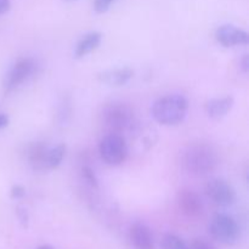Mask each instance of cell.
Returning <instances> with one entry per match:
<instances>
[{
  "label": "cell",
  "mask_w": 249,
  "mask_h": 249,
  "mask_svg": "<svg viewBox=\"0 0 249 249\" xmlns=\"http://www.w3.org/2000/svg\"><path fill=\"white\" fill-rule=\"evenodd\" d=\"M181 162L182 167L189 174L194 177H203L215 169L219 158L212 146L196 143L185 150Z\"/></svg>",
  "instance_id": "obj_1"
},
{
  "label": "cell",
  "mask_w": 249,
  "mask_h": 249,
  "mask_svg": "<svg viewBox=\"0 0 249 249\" xmlns=\"http://www.w3.org/2000/svg\"><path fill=\"white\" fill-rule=\"evenodd\" d=\"M189 101L182 95H168L152 105L151 113L157 123L163 125H178L186 118Z\"/></svg>",
  "instance_id": "obj_2"
},
{
  "label": "cell",
  "mask_w": 249,
  "mask_h": 249,
  "mask_svg": "<svg viewBox=\"0 0 249 249\" xmlns=\"http://www.w3.org/2000/svg\"><path fill=\"white\" fill-rule=\"evenodd\" d=\"M209 233L214 240L224 245H233L238 241L241 229L237 221L228 214L219 213L212 218L208 225Z\"/></svg>",
  "instance_id": "obj_3"
},
{
  "label": "cell",
  "mask_w": 249,
  "mask_h": 249,
  "mask_svg": "<svg viewBox=\"0 0 249 249\" xmlns=\"http://www.w3.org/2000/svg\"><path fill=\"white\" fill-rule=\"evenodd\" d=\"M102 124L109 133L121 134L122 131L130 129L134 124V114L128 106L123 104L107 105L101 114Z\"/></svg>",
  "instance_id": "obj_4"
},
{
  "label": "cell",
  "mask_w": 249,
  "mask_h": 249,
  "mask_svg": "<svg viewBox=\"0 0 249 249\" xmlns=\"http://www.w3.org/2000/svg\"><path fill=\"white\" fill-rule=\"evenodd\" d=\"M99 152L104 162L108 165H119L128 157V145L121 134L109 133L101 139Z\"/></svg>",
  "instance_id": "obj_5"
},
{
  "label": "cell",
  "mask_w": 249,
  "mask_h": 249,
  "mask_svg": "<svg viewBox=\"0 0 249 249\" xmlns=\"http://www.w3.org/2000/svg\"><path fill=\"white\" fill-rule=\"evenodd\" d=\"M38 70V63L31 57L21 58L15 65L11 66L4 78V88L6 91L16 89L24 82L33 77Z\"/></svg>",
  "instance_id": "obj_6"
},
{
  "label": "cell",
  "mask_w": 249,
  "mask_h": 249,
  "mask_svg": "<svg viewBox=\"0 0 249 249\" xmlns=\"http://www.w3.org/2000/svg\"><path fill=\"white\" fill-rule=\"evenodd\" d=\"M207 196L219 207H230L236 201V191L228 181L223 179H213L207 184Z\"/></svg>",
  "instance_id": "obj_7"
},
{
  "label": "cell",
  "mask_w": 249,
  "mask_h": 249,
  "mask_svg": "<svg viewBox=\"0 0 249 249\" xmlns=\"http://www.w3.org/2000/svg\"><path fill=\"white\" fill-rule=\"evenodd\" d=\"M215 39L225 48L249 44V34L233 24H223L219 27L215 31Z\"/></svg>",
  "instance_id": "obj_8"
},
{
  "label": "cell",
  "mask_w": 249,
  "mask_h": 249,
  "mask_svg": "<svg viewBox=\"0 0 249 249\" xmlns=\"http://www.w3.org/2000/svg\"><path fill=\"white\" fill-rule=\"evenodd\" d=\"M177 201L180 211L185 215L190 216V218L201 215L202 212H203L204 204L201 196L197 192L192 191V190H181V191H179L177 196Z\"/></svg>",
  "instance_id": "obj_9"
},
{
  "label": "cell",
  "mask_w": 249,
  "mask_h": 249,
  "mask_svg": "<svg viewBox=\"0 0 249 249\" xmlns=\"http://www.w3.org/2000/svg\"><path fill=\"white\" fill-rule=\"evenodd\" d=\"M134 77V71L128 67L122 68H112V70H106L104 72L97 74V79L104 84L109 85V87H122L125 85Z\"/></svg>",
  "instance_id": "obj_10"
},
{
  "label": "cell",
  "mask_w": 249,
  "mask_h": 249,
  "mask_svg": "<svg viewBox=\"0 0 249 249\" xmlns=\"http://www.w3.org/2000/svg\"><path fill=\"white\" fill-rule=\"evenodd\" d=\"M130 241L135 249H153L152 231L143 223H135L131 226Z\"/></svg>",
  "instance_id": "obj_11"
},
{
  "label": "cell",
  "mask_w": 249,
  "mask_h": 249,
  "mask_svg": "<svg viewBox=\"0 0 249 249\" xmlns=\"http://www.w3.org/2000/svg\"><path fill=\"white\" fill-rule=\"evenodd\" d=\"M235 100L232 96H224L211 99L206 102V112L209 118L220 119L232 109Z\"/></svg>",
  "instance_id": "obj_12"
},
{
  "label": "cell",
  "mask_w": 249,
  "mask_h": 249,
  "mask_svg": "<svg viewBox=\"0 0 249 249\" xmlns=\"http://www.w3.org/2000/svg\"><path fill=\"white\" fill-rule=\"evenodd\" d=\"M102 41V34L99 32H90L79 39L74 48V57L83 58L96 50Z\"/></svg>",
  "instance_id": "obj_13"
},
{
  "label": "cell",
  "mask_w": 249,
  "mask_h": 249,
  "mask_svg": "<svg viewBox=\"0 0 249 249\" xmlns=\"http://www.w3.org/2000/svg\"><path fill=\"white\" fill-rule=\"evenodd\" d=\"M46 147L44 143H33L27 150V160L34 170H46Z\"/></svg>",
  "instance_id": "obj_14"
},
{
  "label": "cell",
  "mask_w": 249,
  "mask_h": 249,
  "mask_svg": "<svg viewBox=\"0 0 249 249\" xmlns=\"http://www.w3.org/2000/svg\"><path fill=\"white\" fill-rule=\"evenodd\" d=\"M66 151L67 148L65 145H57L53 148H48L45 158L46 169H56L60 167L66 156Z\"/></svg>",
  "instance_id": "obj_15"
},
{
  "label": "cell",
  "mask_w": 249,
  "mask_h": 249,
  "mask_svg": "<svg viewBox=\"0 0 249 249\" xmlns=\"http://www.w3.org/2000/svg\"><path fill=\"white\" fill-rule=\"evenodd\" d=\"M162 249H190L184 240L178 237L177 235L168 233L163 237Z\"/></svg>",
  "instance_id": "obj_16"
},
{
  "label": "cell",
  "mask_w": 249,
  "mask_h": 249,
  "mask_svg": "<svg viewBox=\"0 0 249 249\" xmlns=\"http://www.w3.org/2000/svg\"><path fill=\"white\" fill-rule=\"evenodd\" d=\"M82 177L83 179H84V181L87 182L90 187H92V189H97V187H99V180H97L94 170L90 167H83Z\"/></svg>",
  "instance_id": "obj_17"
},
{
  "label": "cell",
  "mask_w": 249,
  "mask_h": 249,
  "mask_svg": "<svg viewBox=\"0 0 249 249\" xmlns=\"http://www.w3.org/2000/svg\"><path fill=\"white\" fill-rule=\"evenodd\" d=\"M117 0H94V10L97 14H105Z\"/></svg>",
  "instance_id": "obj_18"
},
{
  "label": "cell",
  "mask_w": 249,
  "mask_h": 249,
  "mask_svg": "<svg viewBox=\"0 0 249 249\" xmlns=\"http://www.w3.org/2000/svg\"><path fill=\"white\" fill-rule=\"evenodd\" d=\"M10 196L14 199H21L26 196V189L22 185H14L10 190Z\"/></svg>",
  "instance_id": "obj_19"
},
{
  "label": "cell",
  "mask_w": 249,
  "mask_h": 249,
  "mask_svg": "<svg viewBox=\"0 0 249 249\" xmlns=\"http://www.w3.org/2000/svg\"><path fill=\"white\" fill-rule=\"evenodd\" d=\"M16 214H17V218H18L19 223H21L24 228H27V225H28V221H29V216H28V213H27L26 209H24L23 207H18V208L16 209Z\"/></svg>",
  "instance_id": "obj_20"
},
{
  "label": "cell",
  "mask_w": 249,
  "mask_h": 249,
  "mask_svg": "<svg viewBox=\"0 0 249 249\" xmlns=\"http://www.w3.org/2000/svg\"><path fill=\"white\" fill-rule=\"evenodd\" d=\"M190 249H216L213 245H211L209 242L204 240H195L192 242L191 247H189Z\"/></svg>",
  "instance_id": "obj_21"
},
{
  "label": "cell",
  "mask_w": 249,
  "mask_h": 249,
  "mask_svg": "<svg viewBox=\"0 0 249 249\" xmlns=\"http://www.w3.org/2000/svg\"><path fill=\"white\" fill-rule=\"evenodd\" d=\"M11 7V0H0V15L6 14Z\"/></svg>",
  "instance_id": "obj_22"
},
{
  "label": "cell",
  "mask_w": 249,
  "mask_h": 249,
  "mask_svg": "<svg viewBox=\"0 0 249 249\" xmlns=\"http://www.w3.org/2000/svg\"><path fill=\"white\" fill-rule=\"evenodd\" d=\"M240 67L241 70L243 71L245 73H247L249 71V56L245 55L240 60Z\"/></svg>",
  "instance_id": "obj_23"
},
{
  "label": "cell",
  "mask_w": 249,
  "mask_h": 249,
  "mask_svg": "<svg viewBox=\"0 0 249 249\" xmlns=\"http://www.w3.org/2000/svg\"><path fill=\"white\" fill-rule=\"evenodd\" d=\"M9 122H10V119L6 114L0 113V129L6 128V126L9 125Z\"/></svg>",
  "instance_id": "obj_24"
},
{
  "label": "cell",
  "mask_w": 249,
  "mask_h": 249,
  "mask_svg": "<svg viewBox=\"0 0 249 249\" xmlns=\"http://www.w3.org/2000/svg\"><path fill=\"white\" fill-rule=\"evenodd\" d=\"M38 249H53V248L50 247V246H41V247H39Z\"/></svg>",
  "instance_id": "obj_25"
},
{
  "label": "cell",
  "mask_w": 249,
  "mask_h": 249,
  "mask_svg": "<svg viewBox=\"0 0 249 249\" xmlns=\"http://www.w3.org/2000/svg\"><path fill=\"white\" fill-rule=\"evenodd\" d=\"M62 1H66V2H73V1H77V0H62Z\"/></svg>",
  "instance_id": "obj_26"
}]
</instances>
